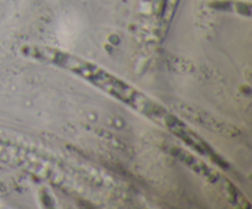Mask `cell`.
I'll list each match as a JSON object with an SVG mask.
<instances>
[{
    "instance_id": "1",
    "label": "cell",
    "mask_w": 252,
    "mask_h": 209,
    "mask_svg": "<svg viewBox=\"0 0 252 209\" xmlns=\"http://www.w3.org/2000/svg\"><path fill=\"white\" fill-rule=\"evenodd\" d=\"M24 51L30 57H33L38 60L56 64L61 68L73 71L74 74L90 81L91 84L100 88L105 92L115 96L116 98L123 101L130 107L135 108L138 112L148 116L157 122L162 123L164 125L167 118L170 117V113L164 107L159 106V103L152 101L144 93L135 90L134 88L118 79L117 76L112 75L105 69L100 68L90 61L84 60L78 57L71 56V54L64 53L58 49L47 48V47H27Z\"/></svg>"
}]
</instances>
